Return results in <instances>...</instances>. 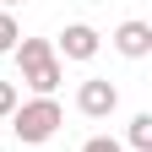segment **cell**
I'll return each instance as SVG.
<instances>
[{"mask_svg": "<svg viewBox=\"0 0 152 152\" xmlns=\"http://www.w3.org/2000/svg\"><path fill=\"white\" fill-rule=\"evenodd\" d=\"M60 125H65V114H60L54 98H33V103H16L11 109V130H16V141H27V147L49 141Z\"/></svg>", "mask_w": 152, "mask_h": 152, "instance_id": "6da1fadb", "label": "cell"}, {"mask_svg": "<svg viewBox=\"0 0 152 152\" xmlns=\"http://www.w3.org/2000/svg\"><path fill=\"white\" fill-rule=\"evenodd\" d=\"M114 103H120V87H114L109 76H87V82L76 87V109H82L87 120H109Z\"/></svg>", "mask_w": 152, "mask_h": 152, "instance_id": "7a4b0ae2", "label": "cell"}, {"mask_svg": "<svg viewBox=\"0 0 152 152\" xmlns=\"http://www.w3.org/2000/svg\"><path fill=\"white\" fill-rule=\"evenodd\" d=\"M103 49V38H98V27H87V22H71L65 33H60V44H54V60H92V54Z\"/></svg>", "mask_w": 152, "mask_h": 152, "instance_id": "3957f363", "label": "cell"}, {"mask_svg": "<svg viewBox=\"0 0 152 152\" xmlns=\"http://www.w3.org/2000/svg\"><path fill=\"white\" fill-rule=\"evenodd\" d=\"M114 49H120L125 60H147L152 54V27L147 22H120L114 27Z\"/></svg>", "mask_w": 152, "mask_h": 152, "instance_id": "277c9868", "label": "cell"}, {"mask_svg": "<svg viewBox=\"0 0 152 152\" xmlns=\"http://www.w3.org/2000/svg\"><path fill=\"white\" fill-rule=\"evenodd\" d=\"M60 76H65V65H60V60L49 54V60H38V65H27V71H22V82H27L33 92H38V98H54Z\"/></svg>", "mask_w": 152, "mask_h": 152, "instance_id": "5b68a950", "label": "cell"}, {"mask_svg": "<svg viewBox=\"0 0 152 152\" xmlns=\"http://www.w3.org/2000/svg\"><path fill=\"white\" fill-rule=\"evenodd\" d=\"M11 54H16V65L27 71V65H38V60H49L54 44H49V38H16V49H11Z\"/></svg>", "mask_w": 152, "mask_h": 152, "instance_id": "8992f818", "label": "cell"}, {"mask_svg": "<svg viewBox=\"0 0 152 152\" xmlns=\"http://www.w3.org/2000/svg\"><path fill=\"white\" fill-rule=\"evenodd\" d=\"M125 136H130V147H136V152H152V114H136Z\"/></svg>", "mask_w": 152, "mask_h": 152, "instance_id": "52a82bcc", "label": "cell"}, {"mask_svg": "<svg viewBox=\"0 0 152 152\" xmlns=\"http://www.w3.org/2000/svg\"><path fill=\"white\" fill-rule=\"evenodd\" d=\"M16 38H22L16 16H11V11H0V54H11V49H16Z\"/></svg>", "mask_w": 152, "mask_h": 152, "instance_id": "ba28073f", "label": "cell"}, {"mask_svg": "<svg viewBox=\"0 0 152 152\" xmlns=\"http://www.w3.org/2000/svg\"><path fill=\"white\" fill-rule=\"evenodd\" d=\"M11 109H16V87H11V82H0V120H6Z\"/></svg>", "mask_w": 152, "mask_h": 152, "instance_id": "9c48e42d", "label": "cell"}, {"mask_svg": "<svg viewBox=\"0 0 152 152\" xmlns=\"http://www.w3.org/2000/svg\"><path fill=\"white\" fill-rule=\"evenodd\" d=\"M82 152H120V141H114V136H92Z\"/></svg>", "mask_w": 152, "mask_h": 152, "instance_id": "30bf717a", "label": "cell"}, {"mask_svg": "<svg viewBox=\"0 0 152 152\" xmlns=\"http://www.w3.org/2000/svg\"><path fill=\"white\" fill-rule=\"evenodd\" d=\"M0 6H6V11H16V6H27V0H0Z\"/></svg>", "mask_w": 152, "mask_h": 152, "instance_id": "8fae6325", "label": "cell"}]
</instances>
